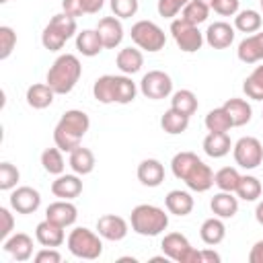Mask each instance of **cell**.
<instances>
[{
	"mask_svg": "<svg viewBox=\"0 0 263 263\" xmlns=\"http://www.w3.org/2000/svg\"><path fill=\"white\" fill-rule=\"evenodd\" d=\"M68 162H70V168L76 175H88L95 168V154L88 148L78 146V148H74L70 152V160Z\"/></svg>",
	"mask_w": 263,
	"mask_h": 263,
	"instance_id": "4316f807",
	"label": "cell"
},
{
	"mask_svg": "<svg viewBox=\"0 0 263 263\" xmlns=\"http://www.w3.org/2000/svg\"><path fill=\"white\" fill-rule=\"evenodd\" d=\"M4 251L10 253L16 261H27L33 255V238L25 232H16L4 240Z\"/></svg>",
	"mask_w": 263,
	"mask_h": 263,
	"instance_id": "d6986e66",
	"label": "cell"
},
{
	"mask_svg": "<svg viewBox=\"0 0 263 263\" xmlns=\"http://www.w3.org/2000/svg\"><path fill=\"white\" fill-rule=\"evenodd\" d=\"M41 205V195L33 187H16L10 193V208L18 214H33Z\"/></svg>",
	"mask_w": 263,
	"mask_h": 263,
	"instance_id": "30bf717a",
	"label": "cell"
},
{
	"mask_svg": "<svg viewBox=\"0 0 263 263\" xmlns=\"http://www.w3.org/2000/svg\"><path fill=\"white\" fill-rule=\"evenodd\" d=\"M171 33L181 51L191 53V51L201 49V45H203V35L199 33V29L195 25L187 23L183 16H179L171 23Z\"/></svg>",
	"mask_w": 263,
	"mask_h": 263,
	"instance_id": "52a82bcc",
	"label": "cell"
},
{
	"mask_svg": "<svg viewBox=\"0 0 263 263\" xmlns=\"http://www.w3.org/2000/svg\"><path fill=\"white\" fill-rule=\"evenodd\" d=\"M197 105H199V103H197V97H195L191 90H187V88L177 90V92L173 95V99H171V107H173L175 111L187 115V117H191V115L197 111Z\"/></svg>",
	"mask_w": 263,
	"mask_h": 263,
	"instance_id": "f546056e",
	"label": "cell"
},
{
	"mask_svg": "<svg viewBox=\"0 0 263 263\" xmlns=\"http://www.w3.org/2000/svg\"><path fill=\"white\" fill-rule=\"evenodd\" d=\"M113 86H115V103L127 105V103H132L136 99L138 88L132 82V78H127V76H115L113 78Z\"/></svg>",
	"mask_w": 263,
	"mask_h": 263,
	"instance_id": "e575fe53",
	"label": "cell"
},
{
	"mask_svg": "<svg viewBox=\"0 0 263 263\" xmlns=\"http://www.w3.org/2000/svg\"><path fill=\"white\" fill-rule=\"evenodd\" d=\"M261 191H263V187H261V181H259L257 177H253V175L240 177L238 187H236V195H238L240 199H245V201H255L257 197H261Z\"/></svg>",
	"mask_w": 263,
	"mask_h": 263,
	"instance_id": "d590c367",
	"label": "cell"
},
{
	"mask_svg": "<svg viewBox=\"0 0 263 263\" xmlns=\"http://www.w3.org/2000/svg\"><path fill=\"white\" fill-rule=\"evenodd\" d=\"M187 125H189V117L183 115V113H179V111H175L173 107H171L168 111H164V115L160 117V127H162L166 134H173V136L185 132Z\"/></svg>",
	"mask_w": 263,
	"mask_h": 263,
	"instance_id": "4dcf8cb0",
	"label": "cell"
},
{
	"mask_svg": "<svg viewBox=\"0 0 263 263\" xmlns=\"http://www.w3.org/2000/svg\"><path fill=\"white\" fill-rule=\"evenodd\" d=\"M35 261L37 263H60L62 261V255L53 249V247H45L43 251H39L35 255Z\"/></svg>",
	"mask_w": 263,
	"mask_h": 263,
	"instance_id": "681fc988",
	"label": "cell"
},
{
	"mask_svg": "<svg viewBox=\"0 0 263 263\" xmlns=\"http://www.w3.org/2000/svg\"><path fill=\"white\" fill-rule=\"evenodd\" d=\"M103 4H105V0H82L84 14H97L103 8Z\"/></svg>",
	"mask_w": 263,
	"mask_h": 263,
	"instance_id": "816d5d0a",
	"label": "cell"
},
{
	"mask_svg": "<svg viewBox=\"0 0 263 263\" xmlns=\"http://www.w3.org/2000/svg\"><path fill=\"white\" fill-rule=\"evenodd\" d=\"M208 14H210V4L201 2V0H189L183 8V18L191 25H201L203 21H208Z\"/></svg>",
	"mask_w": 263,
	"mask_h": 263,
	"instance_id": "74e56055",
	"label": "cell"
},
{
	"mask_svg": "<svg viewBox=\"0 0 263 263\" xmlns=\"http://www.w3.org/2000/svg\"><path fill=\"white\" fill-rule=\"evenodd\" d=\"M238 181H240V175L234 166H224L214 175V183L218 185L220 191H230V193L236 191Z\"/></svg>",
	"mask_w": 263,
	"mask_h": 263,
	"instance_id": "f35d334b",
	"label": "cell"
},
{
	"mask_svg": "<svg viewBox=\"0 0 263 263\" xmlns=\"http://www.w3.org/2000/svg\"><path fill=\"white\" fill-rule=\"evenodd\" d=\"M117 68L123 72V74H136L140 72L142 64H144V55L140 49H134V47H125L117 53Z\"/></svg>",
	"mask_w": 263,
	"mask_h": 263,
	"instance_id": "83f0119b",
	"label": "cell"
},
{
	"mask_svg": "<svg viewBox=\"0 0 263 263\" xmlns=\"http://www.w3.org/2000/svg\"><path fill=\"white\" fill-rule=\"evenodd\" d=\"M205 41L214 49H226L234 41V29L224 21L212 23L208 27V31H205Z\"/></svg>",
	"mask_w": 263,
	"mask_h": 263,
	"instance_id": "9a60e30c",
	"label": "cell"
},
{
	"mask_svg": "<svg viewBox=\"0 0 263 263\" xmlns=\"http://www.w3.org/2000/svg\"><path fill=\"white\" fill-rule=\"evenodd\" d=\"M45 218L60 224V226H72L78 218V210L74 203H70V199H60V201H53L47 205L45 210Z\"/></svg>",
	"mask_w": 263,
	"mask_h": 263,
	"instance_id": "7c38bea8",
	"label": "cell"
},
{
	"mask_svg": "<svg viewBox=\"0 0 263 263\" xmlns=\"http://www.w3.org/2000/svg\"><path fill=\"white\" fill-rule=\"evenodd\" d=\"M62 8L66 14L70 16H82L84 14V8H82V0H62Z\"/></svg>",
	"mask_w": 263,
	"mask_h": 263,
	"instance_id": "f907efd6",
	"label": "cell"
},
{
	"mask_svg": "<svg viewBox=\"0 0 263 263\" xmlns=\"http://www.w3.org/2000/svg\"><path fill=\"white\" fill-rule=\"evenodd\" d=\"M68 39L53 27V25H49L47 23V27L43 29V33H41V43H43V47L45 49H49V51H58V49H62L64 47V43H66Z\"/></svg>",
	"mask_w": 263,
	"mask_h": 263,
	"instance_id": "b9f144b4",
	"label": "cell"
},
{
	"mask_svg": "<svg viewBox=\"0 0 263 263\" xmlns=\"http://www.w3.org/2000/svg\"><path fill=\"white\" fill-rule=\"evenodd\" d=\"M35 236H37V240H39V245H43V247H60L62 242H64V226H60V224H55V222H51V220H43V222H39L37 224V228H35Z\"/></svg>",
	"mask_w": 263,
	"mask_h": 263,
	"instance_id": "ac0fdd59",
	"label": "cell"
},
{
	"mask_svg": "<svg viewBox=\"0 0 263 263\" xmlns=\"http://www.w3.org/2000/svg\"><path fill=\"white\" fill-rule=\"evenodd\" d=\"M113 78H115V76L105 74V76H101V78L95 80L92 95H95V99H97L99 103H105V105L115 103V86H113Z\"/></svg>",
	"mask_w": 263,
	"mask_h": 263,
	"instance_id": "836d02e7",
	"label": "cell"
},
{
	"mask_svg": "<svg viewBox=\"0 0 263 263\" xmlns=\"http://www.w3.org/2000/svg\"><path fill=\"white\" fill-rule=\"evenodd\" d=\"M249 261L251 263H263V240L253 245V249L249 253Z\"/></svg>",
	"mask_w": 263,
	"mask_h": 263,
	"instance_id": "f5cc1de1",
	"label": "cell"
},
{
	"mask_svg": "<svg viewBox=\"0 0 263 263\" xmlns=\"http://www.w3.org/2000/svg\"><path fill=\"white\" fill-rule=\"evenodd\" d=\"M234 27L240 33H255L261 29V14L257 10H251V8L240 10L234 16Z\"/></svg>",
	"mask_w": 263,
	"mask_h": 263,
	"instance_id": "8d00e7d4",
	"label": "cell"
},
{
	"mask_svg": "<svg viewBox=\"0 0 263 263\" xmlns=\"http://www.w3.org/2000/svg\"><path fill=\"white\" fill-rule=\"evenodd\" d=\"M76 49L86 55V58H92V55H99L101 49H103V41L97 33V29H84L76 35Z\"/></svg>",
	"mask_w": 263,
	"mask_h": 263,
	"instance_id": "d4e9b609",
	"label": "cell"
},
{
	"mask_svg": "<svg viewBox=\"0 0 263 263\" xmlns=\"http://www.w3.org/2000/svg\"><path fill=\"white\" fill-rule=\"evenodd\" d=\"M0 240H6L8 234L12 232V226H14V220H12V214L6 210V208H0Z\"/></svg>",
	"mask_w": 263,
	"mask_h": 263,
	"instance_id": "c3c4849f",
	"label": "cell"
},
{
	"mask_svg": "<svg viewBox=\"0 0 263 263\" xmlns=\"http://www.w3.org/2000/svg\"><path fill=\"white\" fill-rule=\"evenodd\" d=\"M97 33L103 41V47L107 49H113L121 43L123 39V27H121V21L117 16H103L97 25Z\"/></svg>",
	"mask_w": 263,
	"mask_h": 263,
	"instance_id": "8fae6325",
	"label": "cell"
},
{
	"mask_svg": "<svg viewBox=\"0 0 263 263\" xmlns=\"http://www.w3.org/2000/svg\"><path fill=\"white\" fill-rule=\"evenodd\" d=\"M101 234H95L92 230L88 228H74L68 236V249L74 257L78 259H99L101 253H103V242L99 238Z\"/></svg>",
	"mask_w": 263,
	"mask_h": 263,
	"instance_id": "277c9868",
	"label": "cell"
},
{
	"mask_svg": "<svg viewBox=\"0 0 263 263\" xmlns=\"http://www.w3.org/2000/svg\"><path fill=\"white\" fill-rule=\"evenodd\" d=\"M189 0H158V14L160 16H164V18H173V16H177V12L179 10H183L185 8V4H187Z\"/></svg>",
	"mask_w": 263,
	"mask_h": 263,
	"instance_id": "bcb514c9",
	"label": "cell"
},
{
	"mask_svg": "<svg viewBox=\"0 0 263 263\" xmlns=\"http://www.w3.org/2000/svg\"><path fill=\"white\" fill-rule=\"evenodd\" d=\"M242 90L253 101H263V66H257L242 82Z\"/></svg>",
	"mask_w": 263,
	"mask_h": 263,
	"instance_id": "d6a6232c",
	"label": "cell"
},
{
	"mask_svg": "<svg viewBox=\"0 0 263 263\" xmlns=\"http://www.w3.org/2000/svg\"><path fill=\"white\" fill-rule=\"evenodd\" d=\"M205 127H208V132H228L232 127V121H230L228 113L224 111V107L212 109L205 115Z\"/></svg>",
	"mask_w": 263,
	"mask_h": 263,
	"instance_id": "60d3db41",
	"label": "cell"
},
{
	"mask_svg": "<svg viewBox=\"0 0 263 263\" xmlns=\"http://www.w3.org/2000/svg\"><path fill=\"white\" fill-rule=\"evenodd\" d=\"M132 41L146 51H160L166 43L164 31L152 21H138L132 27Z\"/></svg>",
	"mask_w": 263,
	"mask_h": 263,
	"instance_id": "8992f818",
	"label": "cell"
},
{
	"mask_svg": "<svg viewBox=\"0 0 263 263\" xmlns=\"http://www.w3.org/2000/svg\"><path fill=\"white\" fill-rule=\"evenodd\" d=\"M255 218H257V222L263 226V201L257 205V210H255Z\"/></svg>",
	"mask_w": 263,
	"mask_h": 263,
	"instance_id": "11a10c76",
	"label": "cell"
},
{
	"mask_svg": "<svg viewBox=\"0 0 263 263\" xmlns=\"http://www.w3.org/2000/svg\"><path fill=\"white\" fill-rule=\"evenodd\" d=\"M162 253L177 261V263H201V251H195L187 236H183L181 232H171L162 238Z\"/></svg>",
	"mask_w": 263,
	"mask_h": 263,
	"instance_id": "5b68a950",
	"label": "cell"
},
{
	"mask_svg": "<svg viewBox=\"0 0 263 263\" xmlns=\"http://www.w3.org/2000/svg\"><path fill=\"white\" fill-rule=\"evenodd\" d=\"M210 208L218 218H232L238 212V199L230 191H220L212 197Z\"/></svg>",
	"mask_w": 263,
	"mask_h": 263,
	"instance_id": "cb8c5ba5",
	"label": "cell"
},
{
	"mask_svg": "<svg viewBox=\"0 0 263 263\" xmlns=\"http://www.w3.org/2000/svg\"><path fill=\"white\" fill-rule=\"evenodd\" d=\"M41 164L43 168L49 173V175H62L64 173V156H62V150L55 146V148H47L43 150L41 154Z\"/></svg>",
	"mask_w": 263,
	"mask_h": 263,
	"instance_id": "ab89813d",
	"label": "cell"
},
{
	"mask_svg": "<svg viewBox=\"0 0 263 263\" xmlns=\"http://www.w3.org/2000/svg\"><path fill=\"white\" fill-rule=\"evenodd\" d=\"M232 154H234V162L247 171L257 168L263 162V146L257 138L253 136H245L240 138L234 146H232Z\"/></svg>",
	"mask_w": 263,
	"mask_h": 263,
	"instance_id": "ba28073f",
	"label": "cell"
},
{
	"mask_svg": "<svg viewBox=\"0 0 263 263\" xmlns=\"http://www.w3.org/2000/svg\"><path fill=\"white\" fill-rule=\"evenodd\" d=\"M97 230L107 240H121L127 234V222L121 216L107 214V216H101L97 220Z\"/></svg>",
	"mask_w": 263,
	"mask_h": 263,
	"instance_id": "4fadbf2b",
	"label": "cell"
},
{
	"mask_svg": "<svg viewBox=\"0 0 263 263\" xmlns=\"http://www.w3.org/2000/svg\"><path fill=\"white\" fill-rule=\"evenodd\" d=\"M183 181H185V185H187L191 191L203 193V191H208V189L214 185V173H212V168H210L203 160H199V162L187 173V177H185Z\"/></svg>",
	"mask_w": 263,
	"mask_h": 263,
	"instance_id": "5bb4252c",
	"label": "cell"
},
{
	"mask_svg": "<svg viewBox=\"0 0 263 263\" xmlns=\"http://www.w3.org/2000/svg\"><path fill=\"white\" fill-rule=\"evenodd\" d=\"M53 97H55V92H53V88L45 82V84H31L29 88H27V103H29V107H33V109H45V107H49L51 103H53Z\"/></svg>",
	"mask_w": 263,
	"mask_h": 263,
	"instance_id": "484cf974",
	"label": "cell"
},
{
	"mask_svg": "<svg viewBox=\"0 0 263 263\" xmlns=\"http://www.w3.org/2000/svg\"><path fill=\"white\" fill-rule=\"evenodd\" d=\"M134 232L142 236H156L168 226V214H164L162 208L152 205V203H140L132 210L129 216Z\"/></svg>",
	"mask_w": 263,
	"mask_h": 263,
	"instance_id": "3957f363",
	"label": "cell"
},
{
	"mask_svg": "<svg viewBox=\"0 0 263 263\" xmlns=\"http://www.w3.org/2000/svg\"><path fill=\"white\" fill-rule=\"evenodd\" d=\"M111 10L117 18H129L138 12V0H111Z\"/></svg>",
	"mask_w": 263,
	"mask_h": 263,
	"instance_id": "f6af8a7d",
	"label": "cell"
},
{
	"mask_svg": "<svg viewBox=\"0 0 263 263\" xmlns=\"http://www.w3.org/2000/svg\"><path fill=\"white\" fill-rule=\"evenodd\" d=\"M138 179L146 187H158L164 181V166L156 158H146L138 164Z\"/></svg>",
	"mask_w": 263,
	"mask_h": 263,
	"instance_id": "e0dca14e",
	"label": "cell"
},
{
	"mask_svg": "<svg viewBox=\"0 0 263 263\" xmlns=\"http://www.w3.org/2000/svg\"><path fill=\"white\" fill-rule=\"evenodd\" d=\"M199 236H201V240L205 242V245H218V242H222L224 240V236H226V226H224V222L220 220V218H208L203 224H201V228H199Z\"/></svg>",
	"mask_w": 263,
	"mask_h": 263,
	"instance_id": "f1b7e54d",
	"label": "cell"
},
{
	"mask_svg": "<svg viewBox=\"0 0 263 263\" xmlns=\"http://www.w3.org/2000/svg\"><path fill=\"white\" fill-rule=\"evenodd\" d=\"M232 142L226 132H210L203 140V152L212 158H222L230 152Z\"/></svg>",
	"mask_w": 263,
	"mask_h": 263,
	"instance_id": "44dd1931",
	"label": "cell"
},
{
	"mask_svg": "<svg viewBox=\"0 0 263 263\" xmlns=\"http://www.w3.org/2000/svg\"><path fill=\"white\" fill-rule=\"evenodd\" d=\"M164 203H166V210L171 214H175V216H187L193 210V197H191V193L181 191V189L168 191V195L164 197Z\"/></svg>",
	"mask_w": 263,
	"mask_h": 263,
	"instance_id": "603a6c76",
	"label": "cell"
},
{
	"mask_svg": "<svg viewBox=\"0 0 263 263\" xmlns=\"http://www.w3.org/2000/svg\"><path fill=\"white\" fill-rule=\"evenodd\" d=\"M18 177H21L18 168L14 164H10V162H2L0 164V189L2 191H8V189L16 187Z\"/></svg>",
	"mask_w": 263,
	"mask_h": 263,
	"instance_id": "7bdbcfd3",
	"label": "cell"
},
{
	"mask_svg": "<svg viewBox=\"0 0 263 263\" xmlns=\"http://www.w3.org/2000/svg\"><path fill=\"white\" fill-rule=\"evenodd\" d=\"M201 2H205V4H212V0H201Z\"/></svg>",
	"mask_w": 263,
	"mask_h": 263,
	"instance_id": "9f6ffc18",
	"label": "cell"
},
{
	"mask_svg": "<svg viewBox=\"0 0 263 263\" xmlns=\"http://www.w3.org/2000/svg\"><path fill=\"white\" fill-rule=\"evenodd\" d=\"M259 2H261V8H263V0H259Z\"/></svg>",
	"mask_w": 263,
	"mask_h": 263,
	"instance_id": "680465c9",
	"label": "cell"
},
{
	"mask_svg": "<svg viewBox=\"0 0 263 263\" xmlns=\"http://www.w3.org/2000/svg\"><path fill=\"white\" fill-rule=\"evenodd\" d=\"M16 45V33L10 27H0V60H6Z\"/></svg>",
	"mask_w": 263,
	"mask_h": 263,
	"instance_id": "ee69618b",
	"label": "cell"
},
{
	"mask_svg": "<svg viewBox=\"0 0 263 263\" xmlns=\"http://www.w3.org/2000/svg\"><path fill=\"white\" fill-rule=\"evenodd\" d=\"M51 193L60 199H74L82 193V181L76 175H60L51 183Z\"/></svg>",
	"mask_w": 263,
	"mask_h": 263,
	"instance_id": "ffe728a7",
	"label": "cell"
},
{
	"mask_svg": "<svg viewBox=\"0 0 263 263\" xmlns=\"http://www.w3.org/2000/svg\"><path fill=\"white\" fill-rule=\"evenodd\" d=\"M222 107L228 113V117L232 121V127H240V125H247L251 121L253 109L245 99H228Z\"/></svg>",
	"mask_w": 263,
	"mask_h": 263,
	"instance_id": "7402d4cb",
	"label": "cell"
},
{
	"mask_svg": "<svg viewBox=\"0 0 263 263\" xmlns=\"http://www.w3.org/2000/svg\"><path fill=\"white\" fill-rule=\"evenodd\" d=\"M0 2H2V4H4V2H8V0H0Z\"/></svg>",
	"mask_w": 263,
	"mask_h": 263,
	"instance_id": "6f0895ef",
	"label": "cell"
},
{
	"mask_svg": "<svg viewBox=\"0 0 263 263\" xmlns=\"http://www.w3.org/2000/svg\"><path fill=\"white\" fill-rule=\"evenodd\" d=\"M199 162V156L197 154H193V152H179V154H175L173 156V162H171V168H173V175L177 177V179H185L187 177V173L195 166Z\"/></svg>",
	"mask_w": 263,
	"mask_h": 263,
	"instance_id": "1f68e13d",
	"label": "cell"
},
{
	"mask_svg": "<svg viewBox=\"0 0 263 263\" xmlns=\"http://www.w3.org/2000/svg\"><path fill=\"white\" fill-rule=\"evenodd\" d=\"M80 74H82L80 60H78L74 53H62V55L51 64V68L47 70L45 82L53 88L55 95H68V92L76 86Z\"/></svg>",
	"mask_w": 263,
	"mask_h": 263,
	"instance_id": "7a4b0ae2",
	"label": "cell"
},
{
	"mask_svg": "<svg viewBox=\"0 0 263 263\" xmlns=\"http://www.w3.org/2000/svg\"><path fill=\"white\" fill-rule=\"evenodd\" d=\"M88 127H90L88 115L84 111L70 109L60 117L53 129V142L62 152H72L74 148L80 146V140L84 138Z\"/></svg>",
	"mask_w": 263,
	"mask_h": 263,
	"instance_id": "6da1fadb",
	"label": "cell"
},
{
	"mask_svg": "<svg viewBox=\"0 0 263 263\" xmlns=\"http://www.w3.org/2000/svg\"><path fill=\"white\" fill-rule=\"evenodd\" d=\"M236 53H238V60L245 62V64L261 62V60H263V31L245 37V39L238 43Z\"/></svg>",
	"mask_w": 263,
	"mask_h": 263,
	"instance_id": "2e32d148",
	"label": "cell"
},
{
	"mask_svg": "<svg viewBox=\"0 0 263 263\" xmlns=\"http://www.w3.org/2000/svg\"><path fill=\"white\" fill-rule=\"evenodd\" d=\"M140 90L146 99L160 101L173 92V80L162 70H150L148 74H144V78L140 82Z\"/></svg>",
	"mask_w": 263,
	"mask_h": 263,
	"instance_id": "9c48e42d",
	"label": "cell"
},
{
	"mask_svg": "<svg viewBox=\"0 0 263 263\" xmlns=\"http://www.w3.org/2000/svg\"><path fill=\"white\" fill-rule=\"evenodd\" d=\"M220 255L216 253V251H212V249H205V251H201V263H220Z\"/></svg>",
	"mask_w": 263,
	"mask_h": 263,
	"instance_id": "db71d44e",
	"label": "cell"
},
{
	"mask_svg": "<svg viewBox=\"0 0 263 263\" xmlns=\"http://www.w3.org/2000/svg\"><path fill=\"white\" fill-rule=\"evenodd\" d=\"M210 8H214V12L222 16H232L238 12V0H212Z\"/></svg>",
	"mask_w": 263,
	"mask_h": 263,
	"instance_id": "7dc6e473",
	"label": "cell"
}]
</instances>
